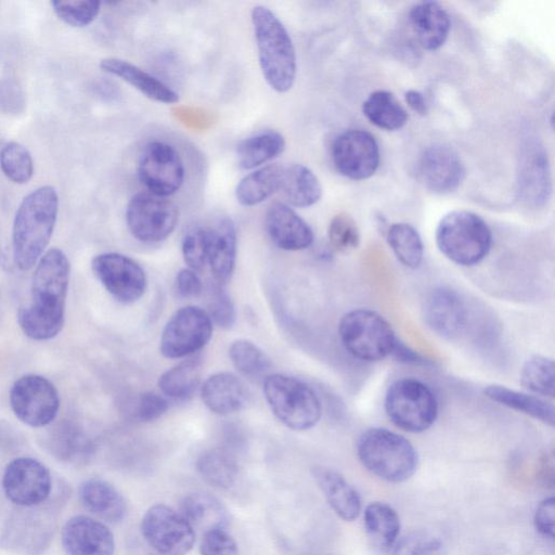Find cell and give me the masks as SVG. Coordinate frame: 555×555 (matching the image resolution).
Masks as SVG:
<instances>
[{
	"mask_svg": "<svg viewBox=\"0 0 555 555\" xmlns=\"http://www.w3.org/2000/svg\"><path fill=\"white\" fill-rule=\"evenodd\" d=\"M70 263L60 248L48 249L35 266L28 302L17 312L23 333L37 341L57 336L65 321Z\"/></svg>",
	"mask_w": 555,
	"mask_h": 555,
	"instance_id": "1",
	"label": "cell"
},
{
	"mask_svg": "<svg viewBox=\"0 0 555 555\" xmlns=\"http://www.w3.org/2000/svg\"><path fill=\"white\" fill-rule=\"evenodd\" d=\"M59 194L52 185L28 193L18 205L12 225V258L21 271L35 268L53 235Z\"/></svg>",
	"mask_w": 555,
	"mask_h": 555,
	"instance_id": "2",
	"label": "cell"
},
{
	"mask_svg": "<svg viewBox=\"0 0 555 555\" xmlns=\"http://www.w3.org/2000/svg\"><path fill=\"white\" fill-rule=\"evenodd\" d=\"M250 18L262 76L271 89L285 93L293 88L297 75L293 40L283 23L269 8L254 7Z\"/></svg>",
	"mask_w": 555,
	"mask_h": 555,
	"instance_id": "3",
	"label": "cell"
},
{
	"mask_svg": "<svg viewBox=\"0 0 555 555\" xmlns=\"http://www.w3.org/2000/svg\"><path fill=\"white\" fill-rule=\"evenodd\" d=\"M357 455L371 474L388 482L408 480L418 465L417 452L410 440L384 427H371L360 435Z\"/></svg>",
	"mask_w": 555,
	"mask_h": 555,
	"instance_id": "4",
	"label": "cell"
},
{
	"mask_svg": "<svg viewBox=\"0 0 555 555\" xmlns=\"http://www.w3.org/2000/svg\"><path fill=\"white\" fill-rule=\"evenodd\" d=\"M435 238L444 257L464 267L483 260L492 245L488 223L477 214L464 209L446 214L437 224Z\"/></svg>",
	"mask_w": 555,
	"mask_h": 555,
	"instance_id": "5",
	"label": "cell"
},
{
	"mask_svg": "<svg viewBox=\"0 0 555 555\" xmlns=\"http://www.w3.org/2000/svg\"><path fill=\"white\" fill-rule=\"evenodd\" d=\"M338 336L346 351L364 362H376L391 356L398 341L388 321L366 308L345 313L338 323Z\"/></svg>",
	"mask_w": 555,
	"mask_h": 555,
	"instance_id": "6",
	"label": "cell"
},
{
	"mask_svg": "<svg viewBox=\"0 0 555 555\" xmlns=\"http://www.w3.org/2000/svg\"><path fill=\"white\" fill-rule=\"evenodd\" d=\"M263 393L274 415L289 429L314 427L322 415L321 401L306 383L284 374L263 379Z\"/></svg>",
	"mask_w": 555,
	"mask_h": 555,
	"instance_id": "7",
	"label": "cell"
},
{
	"mask_svg": "<svg viewBox=\"0 0 555 555\" xmlns=\"http://www.w3.org/2000/svg\"><path fill=\"white\" fill-rule=\"evenodd\" d=\"M384 408L388 418L408 433H423L431 427L438 416V400L424 382L404 377L387 389Z\"/></svg>",
	"mask_w": 555,
	"mask_h": 555,
	"instance_id": "8",
	"label": "cell"
},
{
	"mask_svg": "<svg viewBox=\"0 0 555 555\" xmlns=\"http://www.w3.org/2000/svg\"><path fill=\"white\" fill-rule=\"evenodd\" d=\"M179 221V210L167 197L150 192L134 194L126 208L127 227L134 238L157 243L167 238Z\"/></svg>",
	"mask_w": 555,
	"mask_h": 555,
	"instance_id": "9",
	"label": "cell"
},
{
	"mask_svg": "<svg viewBox=\"0 0 555 555\" xmlns=\"http://www.w3.org/2000/svg\"><path fill=\"white\" fill-rule=\"evenodd\" d=\"M145 542L158 555H186L194 546L195 531L184 516L166 504H155L140 525Z\"/></svg>",
	"mask_w": 555,
	"mask_h": 555,
	"instance_id": "10",
	"label": "cell"
},
{
	"mask_svg": "<svg viewBox=\"0 0 555 555\" xmlns=\"http://www.w3.org/2000/svg\"><path fill=\"white\" fill-rule=\"evenodd\" d=\"M60 404L57 389L42 375H23L10 389V405L14 415L30 427L51 424L59 413Z\"/></svg>",
	"mask_w": 555,
	"mask_h": 555,
	"instance_id": "11",
	"label": "cell"
},
{
	"mask_svg": "<svg viewBox=\"0 0 555 555\" xmlns=\"http://www.w3.org/2000/svg\"><path fill=\"white\" fill-rule=\"evenodd\" d=\"M138 178L147 192L168 197L177 193L185 178L183 160L175 146L163 141H151L138 160Z\"/></svg>",
	"mask_w": 555,
	"mask_h": 555,
	"instance_id": "12",
	"label": "cell"
},
{
	"mask_svg": "<svg viewBox=\"0 0 555 555\" xmlns=\"http://www.w3.org/2000/svg\"><path fill=\"white\" fill-rule=\"evenodd\" d=\"M211 335L212 322L207 311L186 306L177 310L166 323L159 349L169 359L188 357L201 350Z\"/></svg>",
	"mask_w": 555,
	"mask_h": 555,
	"instance_id": "13",
	"label": "cell"
},
{
	"mask_svg": "<svg viewBox=\"0 0 555 555\" xmlns=\"http://www.w3.org/2000/svg\"><path fill=\"white\" fill-rule=\"evenodd\" d=\"M91 269L108 294L121 304H132L145 292L147 281L143 268L126 255L99 254L92 259Z\"/></svg>",
	"mask_w": 555,
	"mask_h": 555,
	"instance_id": "14",
	"label": "cell"
},
{
	"mask_svg": "<svg viewBox=\"0 0 555 555\" xmlns=\"http://www.w3.org/2000/svg\"><path fill=\"white\" fill-rule=\"evenodd\" d=\"M52 478L37 459L21 456L11 461L2 476V489L13 504L24 507L43 503L50 495Z\"/></svg>",
	"mask_w": 555,
	"mask_h": 555,
	"instance_id": "15",
	"label": "cell"
},
{
	"mask_svg": "<svg viewBox=\"0 0 555 555\" xmlns=\"http://www.w3.org/2000/svg\"><path fill=\"white\" fill-rule=\"evenodd\" d=\"M336 170L351 180L372 177L379 166V147L375 138L362 129H348L336 137L332 146Z\"/></svg>",
	"mask_w": 555,
	"mask_h": 555,
	"instance_id": "16",
	"label": "cell"
},
{
	"mask_svg": "<svg viewBox=\"0 0 555 555\" xmlns=\"http://www.w3.org/2000/svg\"><path fill=\"white\" fill-rule=\"evenodd\" d=\"M552 191L547 154L535 138L521 142L517 165V192L531 206H543Z\"/></svg>",
	"mask_w": 555,
	"mask_h": 555,
	"instance_id": "17",
	"label": "cell"
},
{
	"mask_svg": "<svg viewBox=\"0 0 555 555\" xmlns=\"http://www.w3.org/2000/svg\"><path fill=\"white\" fill-rule=\"evenodd\" d=\"M416 171L426 189L437 194L454 192L465 178L460 155L449 145L435 143L420 155Z\"/></svg>",
	"mask_w": 555,
	"mask_h": 555,
	"instance_id": "18",
	"label": "cell"
},
{
	"mask_svg": "<svg viewBox=\"0 0 555 555\" xmlns=\"http://www.w3.org/2000/svg\"><path fill=\"white\" fill-rule=\"evenodd\" d=\"M423 315L434 333L446 339H454L466 328L468 310L456 291L440 286L426 296Z\"/></svg>",
	"mask_w": 555,
	"mask_h": 555,
	"instance_id": "19",
	"label": "cell"
},
{
	"mask_svg": "<svg viewBox=\"0 0 555 555\" xmlns=\"http://www.w3.org/2000/svg\"><path fill=\"white\" fill-rule=\"evenodd\" d=\"M61 541L68 555H114L115 552V538L109 528L85 515L65 522Z\"/></svg>",
	"mask_w": 555,
	"mask_h": 555,
	"instance_id": "20",
	"label": "cell"
},
{
	"mask_svg": "<svg viewBox=\"0 0 555 555\" xmlns=\"http://www.w3.org/2000/svg\"><path fill=\"white\" fill-rule=\"evenodd\" d=\"M207 266L219 285L231 278L236 260L237 233L233 220L218 217L204 224Z\"/></svg>",
	"mask_w": 555,
	"mask_h": 555,
	"instance_id": "21",
	"label": "cell"
},
{
	"mask_svg": "<svg viewBox=\"0 0 555 555\" xmlns=\"http://www.w3.org/2000/svg\"><path fill=\"white\" fill-rule=\"evenodd\" d=\"M264 222L271 241L283 250H302L313 243L314 234L310 225L285 203L272 204Z\"/></svg>",
	"mask_w": 555,
	"mask_h": 555,
	"instance_id": "22",
	"label": "cell"
},
{
	"mask_svg": "<svg viewBox=\"0 0 555 555\" xmlns=\"http://www.w3.org/2000/svg\"><path fill=\"white\" fill-rule=\"evenodd\" d=\"M313 478L335 514L345 521H352L361 513V498L357 489L337 470L319 466Z\"/></svg>",
	"mask_w": 555,
	"mask_h": 555,
	"instance_id": "23",
	"label": "cell"
},
{
	"mask_svg": "<svg viewBox=\"0 0 555 555\" xmlns=\"http://www.w3.org/2000/svg\"><path fill=\"white\" fill-rule=\"evenodd\" d=\"M204 404L218 415L240 411L248 399V390L241 378L230 372L209 376L201 387Z\"/></svg>",
	"mask_w": 555,
	"mask_h": 555,
	"instance_id": "24",
	"label": "cell"
},
{
	"mask_svg": "<svg viewBox=\"0 0 555 555\" xmlns=\"http://www.w3.org/2000/svg\"><path fill=\"white\" fill-rule=\"evenodd\" d=\"M78 493L83 507L106 522H119L127 515L128 507L124 495L104 479L85 480Z\"/></svg>",
	"mask_w": 555,
	"mask_h": 555,
	"instance_id": "25",
	"label": "cell"
},
{
	"mask_svg": "<svg viewBox=\"0 0 555 555\" xmlns=\"http://www.w3.org/2000/svg\"><path fill=\"white\" fill-rule=\"evenodd\" d=\"M100 68L126 81L153 101L165 104L179 101L178 93L168 85L126 60L105 57L100 61Z\"/></svg>",
	"mask_w": 555,
	"mask_h": 555,
	"instance_id": "26",
	"label": "cell"
},
{
	"mask_svg": "<svg viewBox=\"0 0 555 555\" xmlns=\"http://www.w3.org/2000/svg\"><path fill=\"white\" fill-rule=\"evenodd\" d=\"M410 22L420 44L437 50L446 42L451 28L447 11L435 1H422L410 10Z\"/></svg>",
	"mask_w": 555,
	"mask_h": 555,
	"instance_id": "27",
	"label": "cell"
},
{
	"mask_svg": "<svg viewBox=\"0 0 555 555\" xmlns=\"http://www.w3.org/2000/svg\"><path fill=\"white\" fill-rule=\"evenodd\" d=\"M180 506V513L190 525L203 532L225 529L230 524V514L225 505L208 492H191L182 499Z\"/></svg>",
	"mask_w": 555,
	"mask_h": 555,
	"instance_id": "28",
	"label": "cell"
},
{
	"mask_svg": "<svg viewBox=\"0 0 555 555\" xmlns=\"http://www.w3.org/2000/svg\"><path fill=\"white\" fill-rule=\"evenodd\" d=\"M483 393L493 402L517 412H521L545 425L554 426V405L539 396L530 392L518 391L496 384L485 387Z\"/></svg>",
	"mask_w": 555,
	"mask_h": 555,
	"instance_id": "29",
	"label": "cell"
},
{
	"mask_svg": "<svg viewBox=\"0 0 555 555\" xmlns=\"http://www.w3.org/2000/svg\"><path fill=\"white\" fill-rule=\"evenodd\" d=\"M363 520L371 544L382 553L390 551L401 527L396 509L385 502H372L364 509Z\"/></svg>",
	"mask_w": 555,
	"mask_h": 555,
	"instance_id": "30",
	"label": "cell"
},
{
	"mask_svg": "<svg viewBox=\"0 0 555 555\" xmlns=\"http://www.w3.org/2000/svg\"><path fill=\"white\" fill-rule=\"evenodd\" d=\"M285 167L279 164L261 166L240 180L235 197L243 206L258 205L281 190Z\"/></svg>",
	"mask_w": 555,
	"mask_h": 555,
	"instance_id": "31",
	"label": "cell"
},
{
	"mask_svg": "<svg viewBox=\"0 0 555 555\" xmlns=\"http://www.w3.org/2000/svg\"><path fill=\"white\" fill-rule=\"evenodd\" d=\"M280 191L288 204L298 208L313 206L322 196V185L318 177L302 164L285 167Z\"/></svg>",
	"mask_w": 555,
	"mask_h": 555,
	"instance_id": "32",
	"label": "cell"
},
{
	"mask_svg": "<svg viewBox=\"0 0 555 555\" xmlns=\"http://www.w3.org/2000/svg\"><path fill=\"white\" fill-rule=\"evenodd\" d=\"M285 146V139L280 132L275 130L260 131L237 144V165L245 170L260 167L282 154Z\"/></svg>",
	"mask_w": 555,
	"mask_h": 555,
	"instance_id": "33",
	"label": "cell"
},
{
	"mask_svg": "<svg viewBox=\"0 0 555 555\" xmlns=\"http://www.w3.org/2000/svg\"><path fill=\"white\" fill-rule=\"evenodd\" d=\"M51 452L62 461L80 462L93 452V443L77 424L64 421L57 424L49 435Z\"/></svg>",
	"mask_w": 555,
	"mask_h": 555,
	"instance_id": "34",
	"label": "cell"
},
{
	"mask_svg": "<svg viewBox=\"0 0 555 555\" xmlns=\"http://www.w3.org/2000/svg\"><path fill=\"white\" fill-rule=\"evenodd\" d=\"M364 116L376 127L395 131L408 121V113L393 93L387 90L372 92L362 104Z\"/></svg>",
	"mask_w": 555,
	"mask_h": 555,
	"instance_id": "35",
	"label": "cell"
},
{
	"mask_svg": "<svg viewBox=\"0 0 555 555\" xmlns=\"http://www.w3.org/2000/svg\"><path fill=\"white\" fill-rule=\"evenodd\" d=\"M203 360L195 356L164 372L158 378L162 392L172 399L185 400L196 390L202 376Z\"/></svg>",
	"mask_w": 555,
	"mask_h": 555,
	"instance_id": "36",
	"label": "cell"
},
{
	"mask_svg": "<svg viewBox=\"0 0 555 555\" xmlns=\"http://www.w3.org/2000/svg\"><path fill=\"white\" fill-rule=\"evenodd\" d=\"M196 467L206 482L219 489H231L238 479L237 462L225 449L215 448L204 452Z\"/></svg>",
	"mask_w": 555,
	"mask_h": 555,
	"instance_id": "37",
	"label": "cell"
},
{
	"mask_svg": "<svg viewBox=\"0 0 555 555\" xmlns=\"http://www.w3.org/2000/svg\"><path fill=\"white\" fill-rule=\"evenodd\" d=\"M387 243L397 260L409 269H417L424 258V244L418 231L406 222H395L386 231Z\"/></svg>",
	"mask_w": 555,
	"mask_h": 555,
	"instance_id": "38",
	"label": "cell"
},
{
	"mask_svg": "<svg viewBox=\"0 0 555 555\" xmlns=\"http://www.w3.org/2000/svg\"><path fill=\"white\" fill-rule=\"evenodd\" d=\"M230 359L235 369L251 380L264 379L270 375L272 362L267 353L248 339H236L229 348Z\"/></svg>",
	"mask_w": 555,
	"mask_h": 555,
	"instance_id": "39",
	"label": "cell"
},
{
	"mask_svg": "<svg viewBox=\"0 0 555 555\" xmlns=\"http://www.w3.org/2000/svg\"><path fill=\"white\" fill-rule=\"evenodd\" d=\"M555 365L552 358L535 354L525 361L520 370V384L530 393L553 398L555 393Z\"/></svg>",
	"mask_w": 555,
	"mask_h": 555,
	"instance_id": "40",
	"label": "cell"
},
{
	"mask_svg": "<svg viewBox=\"0 0 555 555\" xmlns=\"http://www.w3.org/2000/svg\"><path fill=\"white\" fill-rule=\"evenodd\" d=\"M0 169L14 183H27L34 175V160L23 144L11 141L0 150Z\"/></svg>",
	"mask_w": 555,
	"mask_h": 555,
	"instance_id": "41",
	"label": "cell"
},
{
	"mask_svg": "<svg viewBox=\"0 0 555 555\" xmlns=\"http://www.w3.org/2000/svg\"><path fill=\"white\" fill-rule=\"evenodd\" d=\"M50 4L62 22L76 28L90 25L101 10V2L91 0L52 1Z\"/></svg>",
	"mask_w": 555,
	"mask_h": 555,
	"instance_id": "42",
	"label": "cell"
},
{
	"mask_svg": "<svg viewBox=\"0 0 555 555\" xmlns=\"http://www.w3.org/2000/svg\"><path fill=\"white\" fill-rule=\"evenodd\" d=\"M327 237L333 249L341 254L353 251L359 247L361 241L357 222L346 212L337 214L332 218Z\"/></svg>",
	"mask_w": 555,
	"mask_h": 555,
	"instance_id": "43",
	"label": "cell"
},
{
	"mask_svg": "<svg viewBox=\"0 0 555 555\" xmlns=\"http://www.w3.org/2000/svg\"><path fill=\"white\" fill-rule=\"evenodd\" d=\"M391 555H442L443 543L428 531H413L398 539Z\"/></svg>",
	"mask_w": 555,
	"mask_h": 555,
	"instance_id": "44",
	"label": "cell"
},
{
	"mask_svg": "<svg viewBox=\"0 0 555 555\" xmlns=\"http://www.w3.org/2000/svg\"><path fill=\"white\" fill-rule=\"evenodd\" d=\"M181 250L189 269L196 272L202 271L207 266L203 225H195L184 234Z\"/></svg>",
	"mask_w": 555,
	"mask_h": 555,
	"instance_id": "45",
	"label": "cell"
},
{
	"mask_svg": "<svg viewBox=\"0 0 555 555\" xmlns=\"http://www.w3.org/2000/svg\"><path fill=\"white\" fill-rule=\"evenodd\" d=\"M207 313L212 324L221 328L228 330L234 325L236 319L235 307L222 285H218L211 291Z\"/></svg>",
	"mask_w": 555,
	"mask_h": 555,
	"instance_id": "46",
	"label": "cell"
},
{
	"mask_svg": "<svg viewBox=\"0 0 555 555\" xmlns=\"http://www.w3.org/2000/svg\"><path fill=\"white\" fill-rule=\"evenodd\" d=\"M234 538L225 529H211L203 532L199 555H237Z\"/></svg>",
	"mask_w": 555,
	"mask_h": 555,
	"instance_id": "47",
	"label": "cell"
},
{
	"mask_svg": "<svg viewBox=\"0 0 555 555\" xmlns=\"http://www.w3.org/2000/svg\"><path fill=\"white\" fill-rule=\"evenodd\" d=\"M168 401L163 396L146 391L140 395L134 404V415L140 422H153L168 410Z\"/></svg>",
	"mask_w": 555,
	"mask_h": 555,
	"instance_id": "48",
	"label": "cell"
},
{
	"mask_svg": "<svg viewBox=\"0 0 555 555\" xmlns=\"http://www.w3.org/2000/svg\"><path fill=\"white\" fill-rule=\"evenodd\" d=\"M26 104L25 93L17 81L11 78L0 80V112L20 114Z\"/></svg>",
	"mask_w": 555,
	"mask_h": 555,
	"instance_id": "49",
	"label": "cell"
},
{
	"mask_svg": "<svg viewBox=\"0 0 555 555\" xmlns=\"http://www.w3.org/2000/svg\"><path fill=\"white\" fill-rule=\"evenodd\" d=\"M555 499L553 496L542 500L535 508L533 525L537 531L548 539L554 538L555 529Z\"/></svg>",
	"mask_w": 555,
	"mask_h": 555,
	"instance_id": "50",
	"label": "cell"
},
{
	"mask_svg": "<svg viewBox=\"0 0 555 555\" xmlns=\"http://www.w3.org/2000/svg\"><path fill=\"white\" fill-rule=\"evenodd\" d=\"M176 291L183 298L197 297L202 293V282L195 271L181 269L176 275Z\"/></svg>",
	"mask_w": 555,
	"mask_h": 555,
	"instance_id": "51",
	"label": "cell"
},
{
	"mask_svg": "<svg viewBox=\"0 0 555 555\" xmlns=\"http://www.w3.org/2000/svg\"><path fill=\"white\" fill-rule=\"evenodd\" d=\"M398 361L405 363H414L420 364L423 363V358L410 347L405 346L402 341L398 339L396 347L391 353Z\"/></svg>",
	"mask_w": 555,
	"mask_h": 555,
	"instance_id": "52",
	"label": "cell"
},
{
	"mask_svg": "<svg viewBox=\"0 0 555 555\" xmlns=\"http://www.w3.org/2000/svg\"><path fill=\"white\" fill-rule=\"evenodd\" d=\"M406 104L417 114L424 116L428 112V107L424 95L417 91L410 89L404 93Z\"/></svg>",
	"mask_w": 555,
	"mask_h": 555,
	"instance_id": "53",
	"label": "cell"
},
{
	"mask_svg": "<svg viewBox=\"0 0 555 555\" xmlns=\"http://www.w3.org/2000/svg\"><path fill=\"white\" fill-rule=\"evenodd\" d=\"M8 263H9V259H8L7 250L3 245L2 237L0 235V266L2 268L7 269V268H10V266Z\"/></svg>",
	"mask_w": 555,
	"mask_h": 555,
	"instance_id": "54",
	"label": "cell"
}]
</instances>
